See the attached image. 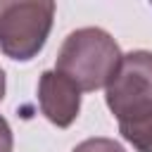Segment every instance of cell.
<instances>
[{
    "mask_svg": "<svg viewBox=\"0 0 152 152\" xmlns=\"http://www.w3.org/2000/svg\"><path fill=\"white\" fill-rule=\"evenodd\" d=\"M119 43L100 26H83L71 31L55 62V71L64 74L69 81L78 86L81 93H93L107 88L109 78L121 64Z\"/></svg>",
    "mask_w": 152,
    "mask_h": 152,
    "instance_id": "obj_1",
    "label": "cell"
},
{
    "mask_svg": "<svg viewBox=\"0 0 152 152\" xmlns=\"http://www.w3.org/2000/svg\"><path fill=\"white\" fill-rule=\"evenodd\" d=\"M52 0H0V52L14 62L33 59L52 31Z\"/></svg>",
    "mask_w": 152,
    "mask_h": 152,
    "instance_id": "obj_2",
    "label": "cell"
},
{
    "mask_svg": "<svg viewBox=\"0 0 152 152\" xmlns=\"http://www.w3.org/2000/svg\"><path fill=\"white\" fill-rule=\"evenodd\" d=\"M104 102L119 124L152 116V52L131 50L104 88Z\"/></svg>",
    "mask_w": 152,
    "mask_h": 152,
    "instance_id": "obj_3",
    "label": "cell"
},
{
    "mask_svg": "<svg viewBox=\"0 0 152 152\" xmlns=\"http://www.w3.org/2000/svg\"><path fill=\"white\" fill-rule=\"evenodd\" d=\"M40 114L57 128H69L81 112V90L64 74L48 69L38 78Z\"/></svg>",
    "mask_w": 152,
    "mask_h": 152,
    "instance_id": "obj_4",
    "label": "cell"
},
{
    "mask_svg": "<svg viewBox=\"0 0 152 152\" xmlns=\"http://www.w3.org/2000/svg\"><path fill=\"white\" fill-rule=\"evenodd\" d=\"M119 133L126 142L133 145L135 152H152V116L131 124H119Z\"/></svg>",
    "mask_w": 152,
    "mask_h": 152,
    "instance_id": "obj_5",
    "label": "cell"
},
{
    "mask_svg": "<svg viewBox=\"0 0 152 152\" xmlns=\"http://www.w3.org/2000/svg\"><path fill=\"white\" fill-rule=\"evenodd\" d=\"M71 152H126V150L112 138H88L78 142Z\"/></svg>",
    "mask_w": 152,
    "mask_h": 152,
    "instance_id": "obj_6",
    "label": "cell"
},
{
    "mask_svg": "<svg viewBox=\"0 0 152 152\" xmlns=\"http://www.w3.org/2000/svg\"><path fill=\"white\" fill-rule=\"evenodd\" d=\"M14 150V135L5 116H0V152H12Z\"/></svg>",
    "mask_w": 152,
    "mask_h": 152,
    "instance_id": "obj_7",
    "label": "cell"
},
{
    "mask_svg": "<svg viewBox=\"0 0 152 152\" xmlns=\"http://www.w3.org/2000/svg\"><path fill=\"white\" fill-rule=\"evenodd\" d=\"M5 88H7V81H5V71H2V66H0V102H2V97H5Z\"/></svg>",
    "mask_w": 152,
    "mask_h": 152,
    "instance_id": "obj_8",
    "label": "cell"
}]
</instances>
